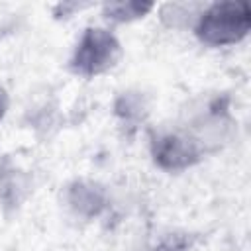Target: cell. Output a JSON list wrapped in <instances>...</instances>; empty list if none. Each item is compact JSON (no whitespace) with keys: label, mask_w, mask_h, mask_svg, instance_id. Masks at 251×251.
<instances>
[{"label":"cell","mask_w":251,"mask_h":251,"mask_svg":"<svg viewBox=\"0 0 251 251\" xmlns=\"http://www.w3.org/2000/svg\"><path fill=\"white\" fill-rule=\"evenodd\" d=\"M251 27V10L245 2L212 4L196 24V35L212 47L231 45L241 41Z\"/></svg>","instance_id":"cell-1"},{"label":"cell","mask_w":251,"mask_h":251,"mask_svg":"<svg viewBox=\"0 0 251 251\" xmlns=\"http://www.w3.org/2000/svg\"><path fill=\"white\" fill-rule=\"evenodd\" d=\"M122 55L120 41L114 33L102 27H88L71 59V67L76 75L96 76L110 71Z\"/></svg>","instance_id":"cell-2"},{"label":"cell","mask_w":251,"mask_h":251,"mask_svg":"<svg viewBox=\"0 0 251 251\" xmlns=\"http://www.w3.org/2000/svg\"><path fill=\"white\" fill-rule=\"evenodd\" d=\"M153 157L167 171H182L198 161V149L180 135H161L153 141Z\"/></svg>","instance_id":"cell-3"},{"label":"cell","mask_w":251,"mask_h":251,"mask_svg":"<svg viewBox=\"0 0 251 251\" xmlns=\"http://www.w3.org/2000/svg\"><path fill=\"white\" fill-rule=\"evenodd\" d=\"M151 8H153V4H143V2H133V0L110 2V4H104V14L116 22H129V20L145 16Z\"/></svg>","instance_id":"cell-4"},{"label":"cell","mask_w":251,"mask_h":251,"mask_svg":"<svg viewBox=\"0 0 251 251\" xmlns=\"http://www.w3.org/2000/svg\"><path fill=\"white\" fill-rule=\"evenodd\" d=\"M6 110H8V94H6V90L0 86V120L4 118Z\"/></svg>","instance_id":"cell-5"}]
</instances>
